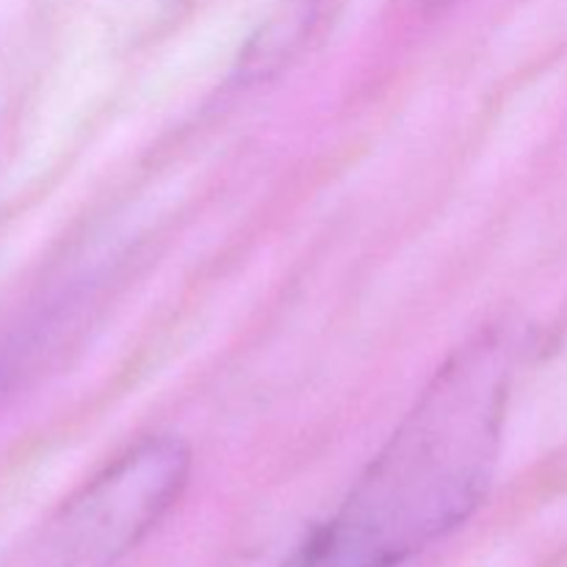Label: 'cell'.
<instances>
[{
  "label": "cell",
  "instance_id": "cell-1",
  "mask_svg": "<svg viewBox=\"0 0 567 567\" xmlns=\"http://www.w3.org/2000/svg\"><path fill=\"white\" fill-rule=\"evenodd\" d=\"M509 371L498 332L460 347L286 567H399L457 529L496 471Z\"/></svg>",
  "mask_w": 567,
  "mask_h": 567
},
{
  "label": "cell",
  "instance_id": "cell-2",
  "mask_svg": "<svg viewBox=\"0 0 567 567\" xmlns=\"http://www.w3.org/2000/svg\"><path fill=\"white\" fill-rule=\"evenodd\" d=\"M188 471L186 443L144 437L61 507L33 551V567H111L175 507Z\"/></svg>",
  "mask_w": 567,
  "mask_h": 567
},
{
  "label": "cell",
  "instance_id": "cell-3",
  "mask_svg": "<svg viewBox=\"0 0 567 567\" xmlns=\"http://www.w3.org/2000/svg\"><path fill=\"white\" fill-rule=\"evenodd\" d=\"M321 0H282L258 37L249 42L241 66L249 75H266L297 53L299 44L319 20Z\"/></svg>",
  "mask_w": 567,
  "mask_h": 567
},
{
  "label": "cell",
  "instance_id": "cell-4",
  "mask_svg": "<svg viewBox=\"0 0 567 567\" xmlns=\"http://www.w3.org/2000/svg\"><path fill=\"white\" fill-rule=\"evenodd\" d=\"M421 3H426V6H443V3H449V0H421Z\"/></svg>",
  "mask_w": 567,
  "mask_h": 567
}]
</instances>
